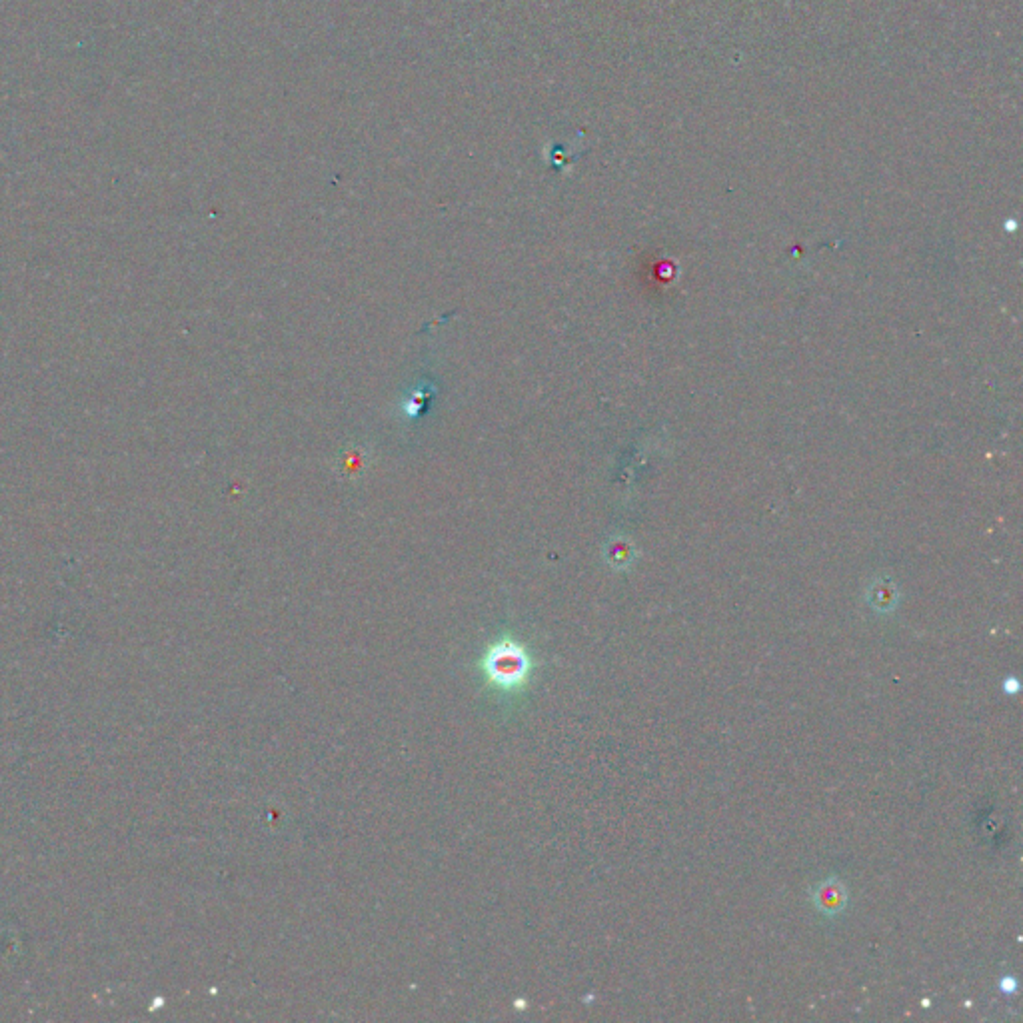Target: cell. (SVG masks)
Returning a JSON list of instances; mask_svg holds the SVG:
<instances>
[{
  "label": "cell",
  "mask_w": 1023,
  "mask_h": 1023,
  "mask_svg": "<svg viewBox=\"0 0 1023 1023\" xmlns=\"http://www.w3.org/2000/svg\"><path fill=\"white\" fill-rule=\"evenodd\" d=\"M532 670V660L526 648L510 638H504L496 644H492L482 658V672L486 680L504 692L520 690Z\"/></svg>",
  "instance_id": "6da1fadb"
},
{
  "label": "cell",
  "mask_w": 1023,
  "mask_h": 1023,
  "mask_svg": "<svg viewBox=\"0 0 1023 1023\" xmlns=\"http://www.w3.org/2000/svg\"><path fill=\"white\" fill-rule=\"evenodd\" d=\"M846 900H848V892L846 888L836 882V880H828V882H822L818 888H816V906L822 910V914L826 916H834L838 912L844 910L846 906Z\"/></svg>",
  "instance_id": "7a4b0ae2"
}]
</instances>
